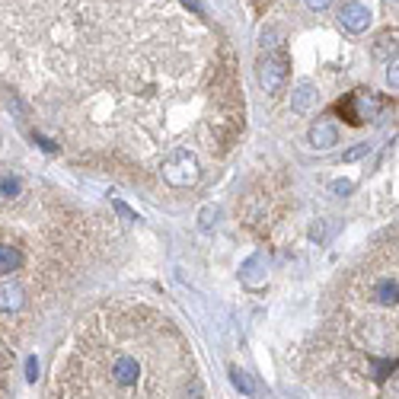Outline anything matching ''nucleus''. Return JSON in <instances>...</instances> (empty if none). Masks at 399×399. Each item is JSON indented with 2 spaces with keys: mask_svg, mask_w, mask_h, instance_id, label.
<instances>
[{
  "mask_svg": "<svg viewBox=\"0 0 399 399\" xmlns=\"http://www.w3.org/2000/svg\"><path fill=\"white\" fill-rule=\"evenodd\" d=\"M163 179L176 189H186V186H195L198 182V160L195 153H189L186 147L173 150L167 160H163Z\"/></svg>",
  "mask_w": 399,
  "mask_h": 399,
  "instance_id": "1",
  "label": "nucleus"
},
{
  "mask_svg": "<svg viewBox=\"0 0 399 399\" xmlns=\"http://www.w3.org/2000/svg\"><path fill=\"white\" fill-rule=\"evenodd\" d=\"M284 80H288V58H284V51H272L265 58L259 61V83L265 93H278L284 87Z\"/></svg>",
  "mask_w": 399,
  "mask_h": 399,
  "instance_id": "2",
  "label": "nucleus"
},
{
  "mask_svg": "<svg viewBox=\"0 0 399 399\" xmlns=\"http://www.w3.org/2000/svg\"><path fill=\"white\" fill-rule=\"evenodd\" d=\"M380 112V99L370 93H351L349 96V106H345V115H349L351 125H361L368 118H377Z\"/></svg>",
  "mask_w": 399,
  "mask_h": 399,
  "instance_id": "3",
  "label": "nucleus"
},
{
  "mask_svg": "<svg viewBox=\"0 0 399 399\" xmlns=\"http://www.w3.org/2000/svg\"><path fill=\"white\" fill-rule=\"evenodd\" d=\"M339 20L349 32H364L370 26V10L364 4H342Z\"/></svg>",
  "mask_w": 399,
  "mask_h": 399,
  "instance_id": "4",
  "label": "nucleus"
},
{
  "mask_svg": "<svg viewBox=\"0 0 399 399\" xmlns=\"http://www.w3.org/2000/svg\"><path fill=\"white\" fill-rule=\"evenodd\" d=\"M316 102H319V90L313 87L310 80H300L298 87H294V93H290L294 112H310V109H316Z\"/></svg>",
  "mask_w": 399,
  "mask_h": 399,
  "instance_id": "5",
  "label": "nucleus"
},
{
  "mask_svg": "<svg viewBox=\"0 0 399 399\" xmlns=\"http://www.w3.org/2000/svg\"><path fill=\"white\" fill-rule=\"evenodd\" d=\"M22 265H26V253L16 243H0V278L20 272Z\"/></svg>",
  "mask_w": 399,
  "mask_h": 399,
  "instance_id": "6",
  "label": "nucleus"
},
{
  "mask_svg": "<svg viewBox=\"0 0 399 399\" xmlns=\"http://www.w3.org/2000/svg\"><path fill=\"white\" fill-rule=\"evenodd\" d=\"M310 144L316 147V150H329V147L339 144V128H335L332 122H316L310 128Z\"/></svg>",
  "mask_w": 399,
  "mask_h": 399,
  "instance_id": "7",
  "label": "nucleus"
},
{
  "mask_svg": "<svg viewBox=\"0 0 399 399\" xmlns=\"http://www.w3.org/2000/svg\"><path fill=\"white\" fill-rule=\"evenodd\" d=\"M26 304V290H22L20 281H4L0 284V310H20V307Z\"/></svg>",
  "mask_w": 399,
  "mask_h": 399,
  "instance_id": "8",
  "label": "nucleus"
},
{
  "mask_svg": "<svg viewBox=\"0 0 399 399\" xmlns=\"http://www.w3.org/2000/svg\"><path fill=\"white\" fill-rule=\"evenodd\" d=\"M239 278H243L249 288H255V284L265 281V255H262V253L249 255V259L243 262V269H239Z\"/></svg>",
  "mask_w": 399,
  "mask_h": 399,
  "instance_id": "9",
  "label": "nucleus"
},
{
  "mask_svg": "<svg viewBox=\"0 0 399 399\" xmlns=\"http://www.w3.org/2000/svg\"><path fill=\"white\" fill-rule=\"evenodd\" d=\"M230 380H233V386H237V390H243V393H246V396H253V393H255L253 380H249L246 374H243V370H237V368H233V370H230Z\"/></svg>",
  "mask_w": 399,
  "mask_h": 399,
  "instance_id": "10",
  "label": "nucleus"
},
{
  "mask_svg": "<svg viewBox=\"0 0 399 399\" xmlns=\"http://www.w3.org/2000/svg\"><path fill=\"white\" fill-rule=\"evenodd\" d=\"M329 189H332V195H351L355 182H349V179H335L332 186H329Z\"/></svg>",
  "mask_w": 399,
  "mask_h": 399,
  "instance_id": "11",
  "label": "nucleus"
},
{
  "mask_svg": "<svg viewBox=\"0 0 399 399\" xmlns=\"http://www.w3.org/2000/svg\"><path fill=\"white\" fill-rule=\"evenodd\" d=\"M112 208H115L118 214H122V220H141L138 214H134V211H131V208H128V204H125V202H118V198H115V202H112Z\"/></svg>",
  "mask_w": 399,
  "mask_h": 399,
  "instance_id": "12",
  "label": "nucleus"
},
{
  "mask_svg": "<svg viewBox=\"0 0 399 399\" xmlns=\"http://www.w3.org/2000/svg\"><path fill=\"white\" fill-rule=\"evenodd\" d=\"M364 153H370V144H358V147H351V150L345 153V160H349V163H351V160H361Z\"/></svg>",
  "mask_w": 399,
  "mask_h": 399,
  "instance_id": "13",
  "label": "nucleus"
},
{
  "mask_svg": "<svg viewBox=\"0 0 399 399\" xmlns=\"http://www.w3.org/2000/svg\"><path fill=\"white\" fill-rule=\"evenodd\" d=\"M182 4H186V7L192 10V13L195 16H204V7H202V0H182Z\"/></svg>",
  "mask_w": 399,
  "mask_h": 399,
  "instance_id": "14",
  "label": "nucleus"
},
{
  "mask_svg": "<svg viewBox=\"0 0 399 399\" xmlns=\"http://www.w3.org/2000/svg\"><path fill=\"white\" fill-rule=\"evenodd\" d=\"M211 218H218V211H214V208H204V211H202V227H211V224H214Z\"/></svg>",
  "mask_w": 399,
  "mask_h": 399,
  "instance_id": "15",
  "label": "nucleus"
},
{
  "mask_svg": "<svg viewBox=\"0 0 399 399\" xmlns=\"http://www.w3.org/2000/svg\"><path fill=\"white\" fill-rule=\"evenodd\" d=\"M307 7H310V10H326L329 0H307Z\"/></svg>",
  "mask_w": 399,
  "mask_h": 399,
  "instance_id": "16",
  "label": "nucleus"
},
{
  "mask_svg": "<svg viewBox=\"0 0 399 399\" xmlns=\"http://www.w3.org/2000/svg\"><path fill=\"white\" fill-rule=\"evenodd\" d=\"M386 80H390V87L396 90V61L390 64V71H386Z\"/></svg>",
  "mask_w": 399,
  "mask_h": 399,
  "instance_id": "17",
  "label": "nucleus"
},
{
  "mask_svg": "<svg viewBox=\"0 0 399 399\" xmlns=\"http://www.w3.org/2000/svg\"><path fill=\"white\" fill-rule=\"evenodd\" d=\"M36 377H38V361L29 358V380H36Z\"/></svg>",
  "mask_w": 399,
  "mask_h": 399,
  "instance_id": "18",
  "label": "nucleus"
}]
</instances>
